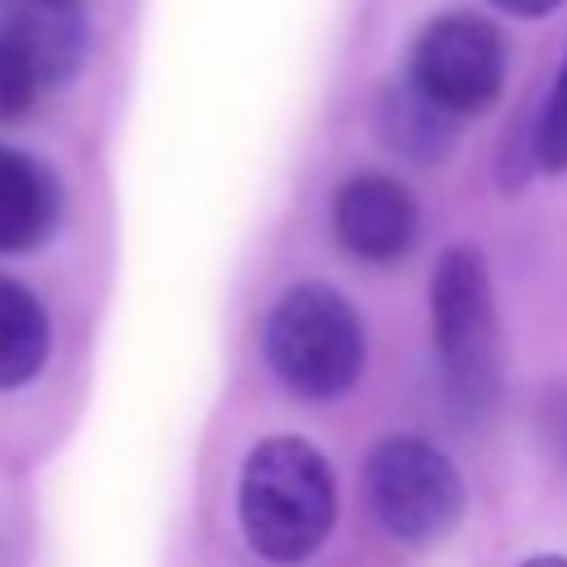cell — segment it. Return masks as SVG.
Masks as SVG:
<instances>
[{"label": "cell", "mask_w": 567, "mask_h": 567, "mask_svg": "<svg viewBox=\"0 0 567 567\" xmlns=\"http://www.w3.org/2000/svg\"><path fill=\"white\" fill-rule=\"evenodd\" d=\"M337 518V478L328 456L292 434L266 439L239 470V527L270 563L310 558Z\"/></svg>", "instance_id": "cell-1"}, {"label": "cell", "mask_w": 567, "mask_h": 567, "mask_svg": "<svg viewBox=\"0 0 567 567\" xmlns=\"http://www.w3.org/2000/svg\"><path fill=\"white\" fill-rule=\"evenodd\" d=\"M266 359L301 399H332L363 372V323L328 284L288 288L266 319Z\"/></svg>", "instance_id": "cell-2"}, {"label": "cell", "mask_w": 567, "mask_h": 567, "mask_svg": "<svg viewBox=\"0 0 567 567\" xmlns=\"http://www.w3.org/2000/svg\"><path fill=\"white\" fill-rule=\"evenodd\" d=\"M434 346L456 412H483L496 399V319L478 248H447L430 284Z\"/></svg>", "instance_id": "cell-3"}, {"label": "cell", "mask_w": 567, "mask_h": 567, "mask_svg": "<svg viewBox=\"0 0 567 567\" xmlns=\"http://www.w3.org/2000/svg\"><path fill=\"white\" fill-rule=\"evenodd\" d=\"M363 487L381 527L408 545H430L447 536L465 509L456 465L416 434L381 439L363 461Z\"/></svg>", "instance_id": "cell-4"}, {"label": "cell", "mask_w": 567, "mask_h": 567, "mask_svg": "<svg viewBox=\"0 0 567 567\" xmlns=\"http://www.w3.org/2000/svg\"><path fill=\"white\" fill-rule=\"evenodd\" d=\"M505 80V44L474 13L434 18L412 44V93L443 115H474L496 102Z\"/></svg>", "instance_id": "cell-5"}, {"label": "cell", "mask_w": 567, "mask_h": 567, "mask_svg": "<svg viewBox=\"0 0 567 567\" xmlns=\"http://www.w3.org/2000/svg\"><path fill=\"white\" fill-rule=\"evenodd\" d=\"M332 226L346 252L363 261H399L416 239V204L403 182L385 173H359L337 190Z\"/></svg>", "instance_id": "cell-6"}, {"label": "cell", "mask_w": 567, "mask_h": 567, "mask_svg": "<svg viewBox=\"0 0 567 567\" xmlns=\"http://www.w3.org/2000/svg\"><path fill=\"white\" fill-rule=\"evenodd\" d=\"M0 40H9L35 80L49 89L80 66L84 22L75 0H4L0 4Z\"/></svg>", "instance_id": "cell-7"}, {"label": "cell", "mask_w": 567, "mask_h": 567, "mask_svg": "<svg viewBox=\"0 0 567 567\" xmlns=\"http://www.w3.org/2000/svg\"><path fill=\"white\" fill-rule=\"evenodd\" d=\"M62 213V186L58 177L22 155L0 146V252H27L44 244Z\"/></svg>", "instance_id": "cell-8"}, {"label": "cell", "mask_w": 567, "mask_h": 567, "mask_svg": "<svg viewBox=\"0 0 567 567\" xmlns=\"http://www.w3.org/2000/svg\"><path fill=\"white\" fill-rule=\"evenodd\" d=\"M49 354L44 306L13 279H0V390L27 385Z\"/></svg>", "instance_id": "cell-9"}, {"label": "cell", "mask_w": 567, "mask_h": 567, "mask_svg": "<svg viewBox=\"0 0 567 567\" xmlns=\"http://www.w3.org/2000/svg\"><path fill=\"white\" fill-rule=\"evenodd\" d=\"M385 142H394L412 159H434L447 146V124L443 111H434L416 93H394L385 97Z\"/></svg>", "instance_id": "cell-10"}, {"label": "cell", "mask_w": 567, "mask_h": 567, "mask_svg": "<svg viewBox=\"0 0 567 567\" xmlns=\"http://www.w3.org/2000/svg\"><path fill=\"white\" fill-rule=\"evenodd\" d=\"M536 159L545 173L567 168V62L558 66V80H554L549 102H545L540 124H536Z\"/></svg>", "instance_id": "cell-11"}, {"label": "cell", "mask_w": 567, "mask_h": 567, "mask_svg": "<svg viewBox=\"0 0 567 567\" xmlns=\"http://www.w3.org/2000/svg\"><path fill=\"white\" fill-rule=\"evenodd\" d=\"M40 89H44V84L35 80V71L27 66V58H22L9 40H0V120L27 115Z\"/></svg>", "instance_id": "cell-12"}, {"label": "cell", "mask_w": 567, "mask_h": 567, "mask_svg": "<svg viewBox=\"0 0 567 567\" xmlns=\"http://www.w3.org/2000/svg\"><path fill=\"white\" fill-rule=\"evenodd\" d=\"M487 4H496V9H505V13H514V18H545V13H554L563 0H487Z\"/></svg>", "instance_id": "cell-13"}, {"label": "cell", "mask_w": 567, "mask_h": 567, "mask_svg": "<svg viewBox=\"0 0 567 567\" xmlns=\"http://www.w3.org/2000/svg\"><path fill=\"white\" fill-rule=\"evenodd\" d=\"M523 567H567V558L563 554H540V558H527Z\"/></svg>", "instance_id": "cell-14"}]
</instances>
